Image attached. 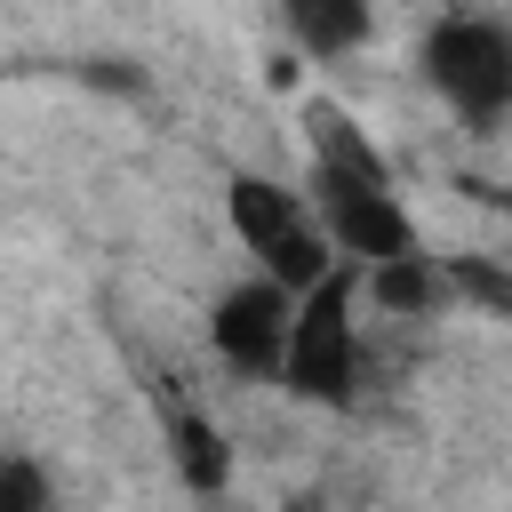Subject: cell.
I'll return each mask as SVG.
<instances>
[{
  "mask_svg": "<svg viewBox=\"0 0 512 512\" xmlns=\"http://www.w3.org/2000/svg\"><path fill=\"white\" fill-rule=\"evenodd\" d=\"M288 328H296V296H288L280 280H264V272L232 280V288L208 304V352H216L232 376H248V384H280V368H288Z\"/></svg>",
  "mask_w": 512,
  "mask_h": 512,
  "instance_id": "5",
  "label": "cell"
},
{
  "mask_svg": "<svg viewBox=\"0 0 512 512\" xmlns=\"http://www.w3.org/2000/svg\"><path fill=\"white\" fill-rule=\"evenodd\" d=\"M0 512H48V464L32 448L0 456Z\"/></svg>",
  "mask_w": 512,
  "mask_h": 512,
  "instance_id": "9",
  "label": "cell"
},
{
  "mask_svg": "<svg viewBox=\"0 0 512 512\" xmlns=\"http://www.w3.org/2000/svg\"><path fill=\"white\" fill-rule=\"evenodd\" d=\"M368 272V296L384 304V312H432L440 296H448V272L416 248V256H392V264H360Z\"/></svg>",
  "mask_w": 512,
  "mask_h": 512,
  "instance_id": "8",
  "label": "cell"
},
{
  "mask_svg": "<svg viewBox=\"0 0 512 512\" xmlns=\"http://www.w3.org/2000/svg\"><path fill=\"white\" fill-rule=\"evenodd\" d=\"M448 288L512 320V272H504V264H488V256H456V264H448Z\"/></svg>",
  "mask_w": 512,
  "mask_h": 512,
  "instance_id": "10",
  "label": "cell"
},
{
  "mask_svg": "<svg viewBox=\"0 0 512 512\" xmlns=\"http://www.w3.org/2000/svg\"><path fill=\"white\" fill-rule=\"evenodd\" d=\"M360 264H336L320 288L296 296V328H288V368L280 392L304 408H352L360 400Z\"/></svg>",
  "mask_w": 512,
  "mask_h": 512,
  "instance_id": "3",
  "label": "cell"
},
{
  "mask_svg": "<svg viewBox=\"0 0 512 512\" xmlns=\"http://www.w3.org/2000/svg\"><path fill=\"white\" fill-rule=\"evenodd\" d=\"M168 464H176V480L192 488V496H224V480H232V440L216 432V416L208 408H192V400H168Z\"/></svg>",
  "mask_w": 512,
  "mask_h": 512,
  "instance_id": "7",
  "label": "cell"
},
{
  "mask_svg": "<svg viewBox=\"0 0 512 512\" xmlns=\"http://www.w3.org/2000/svg\"><path fill=\"white\" fill-rule=\"evenodd\" d=\"M416 72H424V88L464 128H496L512 112V24L504 16H480V8H456V16H440L424 32Z\"/></svg>",
  "mask_w": 512,
  "mask_h": 512,
  "instance_id": "4",
  "label": "cell"
},
{
  "mask_svg": "<svg viewBox=\"0 0 512 512\" xmlns=\"http://www.w3.org/2000/svg\"><path fill=\"white\" fill-rule=\"evenodd\" d=\"M272 8H280L288 48L312 64H344L376 40V0H272Z\"/></svg>",
  "mask_w": 512,
  "mask_h": 512,
  "instance_id": "6",
  "label": "cell"
},
{
  "mask_svg": "<svg viewBox=\"0 0 512 512\" xmlns=\"http://www.w3.org/2000/svg\"><path fill=\"white\" fill-rule=\"evenodd\" d=\"M304 152H312L304 192H312V208H320V224H328L344 264H392V256L424 248L384 152L368 144V128L336 96H304Z\"/></svg>",
  "mask_w": 512,
  "mask_h": 512,
  "instance_id": "1",
  "label": "cell"
},
{
  "mask_svg": "<svg viewBox=\"0 0 512 512\" xmlns=\"http://www.w3.org/2000/svg\"><path fill=\"white\" fill-rule=\"evenodd\" d=\"M224 224H232L240 256H248L264 280H280L288 296L320 288V280L344 264L336 240H328V224H320V208H312V192H296V184H280V176L232 168V176H224Z\"/></svg>",
  "mask_w": 512,
  "mask_h": 512,
  "instance_id": "2",
  "label": "cell"
}]
</instances>
